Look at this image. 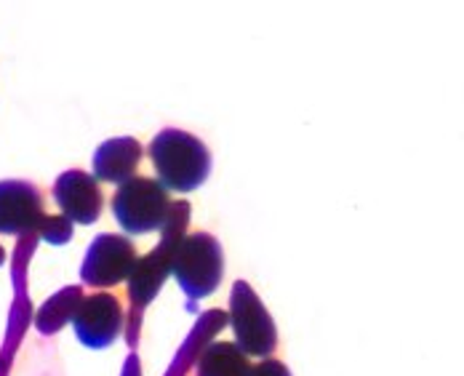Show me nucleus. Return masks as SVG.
<instances>
[{"label": "nucleus", "instance_id": "nucleus-1", "mask_svg": "<svg viewBox=\"0 0 464 376\" xmlns=\"http://www.w3.org/2000/svg\"><path fill=\"white\" fill-rule=\"evenodd\" d=\"M187 225H189V203H185V200L171 203V211L160 227V243L147 256H137V262L126 278L129 281V296H131V326H129L131 344L140 336L141 315H144L147 304L158 296L166 278L171 275V259H174L179 240L185 237Z\"/></svg>", "mask_w": 464, "mask_h": 376}, {"label": "nucleus", "instance_id": "nucleus-2", "mask_svg": "<svg viewBox=\"0 0 464 376\" xmlns=\"http://www.w3.org/2000/svg\"><path fill=\"white\" fill-rule=\"evenodd\" d=\"M150 160L169 192H192L211 174L208 147L182 129H166L150 141Z\"/></svg>", "mask_w": 464, "mask_h": 376}, {"label": "nucleus", "instance_id": "nucleus-3", "mask_svg": "<svg viewBox=\"0 0 464 376\" xmlns=\"http://www.w3.org/2000/svg\"><path fill=\"white\" fill-rule=\"evenodd\" d=\"M171 275L189 299L211 296L225 275V254L219 240L208 233H185L171 259Z\"/></svg>", "mask_w": 464, "mask_h": 376}, {"label": "nucleus", "instance_id": "nucleus-4", "mask_svg": "<svg viewBox=\"0 0 464 376\" xmlns=\"http://www.w3.org/2000/svg\"><path fill=\"white\" fill-rule=\"evenodd\" d=\"M171 211V195L158 179L131 177L112 195V214L126 236L160 233Z\"/></svg>", "mask_w": 464, "mask_h": 376}, {"label": "nucleus", "instance_id": "nucleus-5", "mask_svg": "<svg viewBox=\"0 0 464 376\" xmlns=\"http://www.w3.org/2000/svg\"><path fill=\"white\" fill-rule=\"evenodd\" d=\"M230 326L235 331V344L248 358H270L278 347V329L256 291L246 281L232 285Z\"/></svg>", "mask_w": 464, "mask_h": 376}, {"label": "nucleus", "instance_id": "nucleus-6", "mask_svg": "<svg viewBox=\"0 0 464 376\" xmlns=\"http://www.w3.org/2000/svg\"><path fill=\"white\" fill-rule=\"evenodd\" d=\"M70 323L86 347L104 350L121 339V333L126 329V315H123L121 299L102 288L99 294L81 296Z\"/></svg>", "mask_w": 464, "mask_h": 376}, {"label": "nucleus", "instance_id": "nucleus-7", "mask_svg": "<svg viewBox=\"0 0 464 376\" xmlns=\"http://www.w3.org/2000/svg\"><path fill=\"white\" fill-rule=\"evenodd\" d=\"M137 262V246L126 236L102 233L92 240L81 265V281L92 288H112L129 278Z\"/></svg>", "mask_w": 464, "mask_h": 376}, {"label": "nucleus", "instance_id": "nucleus-8", "mask_svg": "<svg viewBox=\"0 0 464 376\" xmlns=\"http://www.w3.org/2000/svg\"><path fill=\"white\" fill-rule=\"evenodd\" d=\"M46 217L44 192L24 179L0 182V236H35Z\"/></svg>", "mask_w": 464, "mask_h": 376}, {"label": "nucleus", "instance_id": "nucleus-9", "mask_svg": "<svg viewBox=\"0 0 464 376\" xmlns=\"http://www.w3.org/2000/svg\"><path fill=\"white\" fill-rule=\"evenodd\" d=\"M53 200L62 217H67L72 225H93L102 217V206H104L99 179L81 169H70L56 177Z\"/></svg>", "mask_w": 464, "mask_h": 376}, {"label": "nucleus", "instance_id": "nucleus-10", "mask_svg": "<svg viewBox=\"0 0 464 376\" xmlns=\"http://www.w3.org/2000/svg\"><path fill=\"white\" fill-rule=\"evenodd\" d=\"M141 155H144L141 144L131 137L102 141L99 149L93 152V177L99 182L123 185L126 179L137 177Z\"/></svg>", "mask_w": 464, "mask_h": 376}, {"label": "nucleus", "instance_id": "nucleus-11", "mask_svg": "<svg viewBox=\"0 0 464 376\" xmlns=\"http://www.w3.org/2000/svg\"><path fill=\"white\" fill-rule=\"evenodd\" d=\"M248 355L237 350L232 342H211L198 358L195 376H248Z\"/></svg>", "mask_w": 464, "mask_h": 376}, {"label": "nucleus", "instance_id": "nucleus-12", "mask_svg": "<svg viewBox=\"0 0 464 376\" xmlns=\"http://www.w3.org/2000/svg\"><path fill=\"white\" fill-rule=\"evenodd\" d=\"M83 296V288L81 285H70V288H62L59 294H53L46 304L38 310L35 315V329L41 331L44 336H51L56 331H62L75 315V307Z\"/></svg>", "mask_w": 464, "mask_h": 376}, {"label": "nucleus", "instance_id": "nucleus-13", "mask_svg": "<svg viewBox=\"0 0 464 376\" xmlns=\"http://www.w3.org/2000/svg\"><path fill=\"white\" fill-rule=\"evenodd\" d=\"M35 236H41L51 246H64V243L72 240V222L67 217H62V214H56V217L46 214Z\"/></svg>", "mask_w": 464, "mask_h": 376}, {"label": "nucleus", "instance_id": "nucleus-14", "mask_svg": "<svg viewBox=\"0 0 464 376\" xmlns=\"http://www.w3.org/2000/svg\"><path fill=\"white\" fill-rule=\"evenodd\" d=\"M248 376H291V371L285 363H280L276 358H262V363L251 366Z\"/></svg>", "mask_w": 464, "mask_h": 376}, {"label": "nucleus", "instance_id": "nucleus-15", "mask_svg": "<svg viewBox=\"0 0 464 376\" xmlns=\"http://www.w3.org/2000/svg\"><path fill=\"white\" fill-rule=\"evenodd\" d=\"M3 262H5V251L0 248V265H3Z\"/></svg>", "mask_w": 464, "mask_h": 376}]
</instances>
